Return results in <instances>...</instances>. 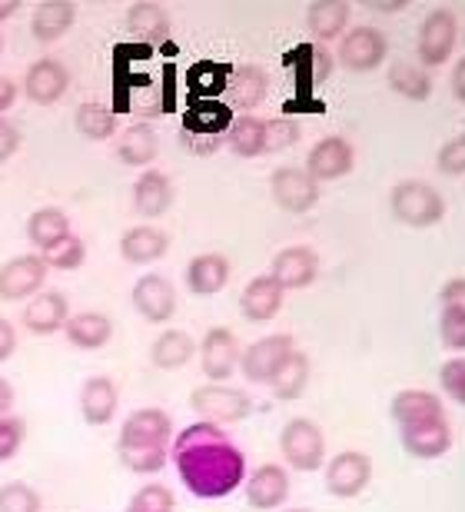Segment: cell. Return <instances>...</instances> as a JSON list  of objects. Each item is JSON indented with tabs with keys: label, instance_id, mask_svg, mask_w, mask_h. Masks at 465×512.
<instances>
[{
	"label": "cell",
	"instance_id": "obj_1",
	"mask_svg": "<svg viewBox=\"0 0 465 512\" xmlns=\"http://www.w3.org/2000/svg\"><path fill=\"white\" fill-rule=\"evenodd\" d=\"M180 483L200 499H226L246 483L243 449L213 423H193L173 443Z\"/></svg>",
	"mask_w": 465,
	"mask_h": 512
},
{
	"label": "cell",
	"instance_id": "obj_2",
	"mask_svg": "<svg viewBox=\"0 0 465 512\" xmlns=\"http://www.w3.org/2000/svg\"><path fill=\"white\" fill-rule=\"evenodd\" d=\"M389 207H392V217L399 223L416 227V230L436 227V223L446 217V200H442V193L422 180L396 183L389 193Z\"/></svg>",
	"mask_w": 465,
	"mask_h": 512
},
{
	"label": "cell",
	"instance_id": "obj_3",
	"mask_svg": "<svg viewBox=\"0 0 465 512\" xmlns=\"http://www.w3.org/2000/svg\"><path fill=\"white\" fill-rule=\"evenodd\" d=\"M279 453L296 473H316L326 463V436L313 419H289L279 433Z\"/></svg>",
	"mask_w": 465,
	"mask_h": 512
},
{
	"label": "cell",
	"instance_id": "obj_4",
	"mask_svg": "<svg viewBox=\"0 0 465 512\" xmlns=\"http://www.w3.org/2000/svg\"><path fill=\"white\" fill-rule=\"evenodd\" d=\"M190 409L203 423H240L253 413V399L240 393L233 386H223V383H206V386H196L190 393Z\"/></svg>",
	"mask_w": 465,
	"mask_h": 512
},
{
	"label": "cell",
	"instance_id": "obj_5",
	"mask_svg": "<svg viewBox=\"0 0 465 512\" xmlns=\"http://www.w3.org/2000/svg\"><path fill=\"white\" fill-rule=\"evenodd\" d=\"M173 436V419L167 409L147 406V409H133L123 419L117 449H170Z\"/></svg>",
	"mask_w": 465,
	"mask_h": 512
},
{
	"label": "cell",
	"instance_id": "obj_6",
	"mask_svg": "<svg viewBox=\"0 0 465 512\" xmlns=\"http://www.w3.org/2000/svg\"><path fill=\"white\" fill-rule=\"evenodd\" d=\"M293 336L289 333H273V336H263L256 340L250 350L240 353V373L246 383H256V386H270V380L276 376V370L289 360L293 353Z\"/></svg>",
	"mask_w": 465,
	"mask_h": 512
},
{
	"label": "cell",
	"instance_id": "obj_7",
	"mask_svg": "<svg viewBox=\"0 0 465 512\" xmlns=\"http://www.w3.org/2000/svg\"><path fill=\"white\" fill-rule=\"evenodd\" d=\"M196 356H200V370L206 380L226 383L240 370V340H236V333L226 330V326H213L200 340V346H196Z\"/></svg>",
	"mask_w": 465,
	"mask_h": 512
},
{
	"label": "cell",
	"instance_id": "obj_8",
	"mask_svg": "<svg viewBox=\"0 0 465 512\" xmlns=\"http://www.w3.org/2000/svg\"><path fill=\"white\" fill-rule=\"evenodd\" d=\"M326 493L336 499H356L372 483V459L359 449H343L326 463Z\"/></svg>",
	"mask_w": 465,
	"mask_h": 512
},
{
	"label": "cell",
	"instance_id": "obj_9",
	"mask_svg": "<svg viewBox=\"0 0 465 512\" xmlns=\"http://www.w3.org/2000/svg\"><path fill=\"white\" fill-rule=\"evenodd\" d=\"M44 280H47V263L40 253H24V256H14L0 266V300L7 303H20V300H30L44 290Z\"/></svg>",
	"mask_w": 465,
	"mask_h": 512
},
{
	"label": "cell",
	"instance_id": "obj_10",
	"mask_svg": "<svg viewBox=\"0 0 465 512\" xmlns=\"http://www.w3.org/2000/svg\"><path fill=\"white\" fill-rule=\"evenodd\" d=\"M456 37H459V24L449 10H432V14L422 20L419 27V60L422 70L429 67H442L456 50Z\"/></svg>",
	"mask_w": 465,
	"mask_h": 512
},
{
	"label": "cell",
	"instance_id": "obj_11",
	"mask_svg": "<svg viewBox=\"0 0 465 512\" xmlns=\"http://www.w3.org/2000/svg\"><path fill=\"white\" fill-rule=\"evenodd\" d=\"M389 54V40L379 27H353L339 44V64L353 74H369L376 70Z\"/></svg>",
	"mask_w": 465,
	"mask_h": 512
},
{
	"label": "cell",
	"instance_id": "obj_12",
	"mask_svg": "<svg viewBox=\"0 0 465 512\" xmlns=\"http://www.w3.org/2000/svg\"><path fill=\"white\" fill-rule=\"evenodd\" d=\"M273 203L286 213H309L319 203V183L299 167H279L270 177Z\"/></svg>",
	"mask_w": 465,
	"mask_h": 512
},
{
	"label": "cell",
	"instance_id": "obj_13",
	"mask_svg": "<svg viewBox=\"0 0 465 512\" xmlns=\"http://www.w3.org/2000/svg\"><path fill=\"white\" fill-rule=\"evenodd\" d=\"M353 167H356V150L346 137L319 140L306 157V173L316 183H329V180L346 177V173H353Z\"/></svg>",
	"mask_w": 465,
	"mask_h": 512
},
{
	"label": "cell",
	"instance_id": "obj_14",
	"mask_svg": "<svg viewBox=\"0 0 465 512\" xmlns=\"http://www.w3.org/2000/svg\"><path fill=\"white\" fill-rule=\"evenodd\" d=\"M67 90H70V70L60 64V60L40 57V60H34V64L27 67L24 94L30 97V104L50 107V104H57Z\"/></svg>",
	"mask_w": 465,
	"mask_h": 512
},
{
	"label": "cell",
	"instance_id": "obj_15",
	"mask_svg": "<svg viewBox=\"0 0 465 512\" xmlns=\"http://www.w3.org/2000/svg\"><path fill=\"white\" fill-rule=\"evenodd\" d=\"M133 306L147 323H167L177 313V290H173L167 276L147 273L133 286Z\"/></svg>",
	"mask_w": 465,
	"mask_h": 512
},
{
	"label": "cell",
	"instance_id": "obj_16",
	"mask_svg": "<svg viewBox=\"0 0 465 512\" xmlns=\"http://www.w3.org/2000/svg\"><path fill=\"white\" fill-rule=\"evenodd\" d=\"M270 276L279 283V290H306L319 276V256L309 247H286L273 256Z\"/></svg>",
	"mask_w": 465,
	"mask_h": 512
},
{
	"label": "cell",
	"instance_id": "obj_17",
	"mask_svg": "<svg viewBox=\"0 0 465 512\" xmlns=\"http://www.w3.org/2000/svg\"><path fill=\"white\" fill-rule=\"evenodd\" d=\"M399 439H402V449L416 459H442L452 449V426H449V416L442 419H429V423H419V426H409V429H399Z\"/></svg>",
	"mask_w": 465,
	"mask_h": 512
},
{
	"label": "cell",
	"instance_id": "obj_18",
	"mask_svg": "<svg viewBox=\"0 0 465 512\" xmlns=\"http://www.w3.org/2000/svg\"><path fill=\"white\" fill-rule=\"evenodd\" d=\"M289 499V473L279 463H263L246 479V503L260 512H273Z\"/></svg>",
	"mask_w": 465,
	"mask_h": 512
},
{
	"label": "cell",
	"instance_id": "obj_19",
	"mask_svg": "<svg viewBox=\"0 0 465 512\" xmlns=\"http://www.w3.org/2000/svg\"><path fill=\"white\" fill-rule=\"evenodd\" d=\"M67 320H70V303L60 290H40L37 296H30L24 310V326L34 336H50L64 330Z\"/></svg>",
	"mask_w": 465,
	"mask_h": 512
},
{
	"label": "cell",
	"instance_id": "obj_20",
	"mask_svg": "<svg viewBox=\"0 0 465 512\" xmlns=\"http://www.w3.org/2000/svg\"><path fill=\"white\" fill-rule=\"evenodd\" d=\"M389 416L399 429H409V426L429 423V419H442L446 416V406H442V399L432 396L429 389H402V393L392 396Z\"/></svg>",
	"mask_w": 465,
	"mask_h": 512
},
{
	"label": "cell",
	"instance_id": "obj_21",
	"mask_svg": "<svg viewBox=\"0 0 465 512\" xmlns=\"http://www.w3.org/2000/svg\"><path fill=\"white\" fill-rule=\"evenodd\" d=\"M127 34L137 44L147 47H163L170 40V17L157 0H137L127 10Z\"/></svg>",
	"mask_w": 465,
	"mask_h": 512
},
{
	"label": "cell",
	"instance_id": "obj_22",
	"mask_svg": "<svg viewBox=\"0 0 465 512\" xmlns=\"http://www.w3.org/2000/svg\"><path fill=\"white\" fill-rule=\"evenodd\" d=\"M283 290H279V283L273 280L270 273L263 276H253L250 283H246V290L240 296V310L250 323H266L273 320L279 313V306H283Z\"/></svg>",
	"mask_w": 465,
	"mask_h": 512
},
{
	"label": "cell",
	"instance_id": "obj_23",
	"mask_svg": "<svg viewBox=\"0 0 465 512\" xmlns=\"http://www.w3.org/2000/svg\"><path fill=\"white\" fill-rule=\"evenodd\" d=\"M170 203H173V183L167 173L143 170L140 180L133 183V207H137L140 217L157 220L170 210Z\"/></svg>",
	"mask_w": 465,
	"mask_h": 512
},
{
	"label": "cell",
	"instance_id": "obj_24",
	"mask_svg": "<svg viewBox=\"0 0 465 512\" xmlns=\"http://www.w3.org/2000/svg\"><path fill=\"white\" fill-rule=\"evenodd\" d=\"M117 406L120 393L107 376H90L84 389H80V416L87 419V426H107L113 413H117Z\"/></svg>",
	"mask_w": 465,
	"mask_h": 512
},
{
	"label": "cell",
	"instance_id": "obj_25",
	"mask_svg": "<svg viewBox=\"0 0 465 512\" xmlns=\"http://www.w3.org/2000/svg\"><path fill=\"white\" fill-rule=\"evenodd\" d=\"M226 100L230 104L226 107H240V110H253L260 107L266 100V90H270V80H266V74L260 67H233L226 70Z\"/></svg>",
	"mask_w": 465,
	"mask_h": 512
},
{
	"label": "cell",
	"instance_id": "obj_26",
	"mask_svg": "<svg viewBox=\"0 0 465 512\" xmlns=\"http://www.w3.org/2000/svg\"><path fill=\"white\" fill-rule=\"evenodd\" d=\"M77 20V7L70 4V0H44V4H37L34 10V20H30V34L40 44H54L67 34L70 27H74Z\"/></svg>",
	"mask_w": 465,
	"mask_h": 512
},
{
	"label": "cell",
	"instance_id": "obj_27",
	"mask_svg": "<svg viewBox=\"0 0 465 512\" xmlns=\"http://www.w3.org/2000/svg\"><path fill=\"white\" fill-rule=\"evenodd\" d=\"M226 283H230V260L220 253L193 256L190 266H186V286H190V293L196 296L220 293Z\"/></svg>",
	"mask_w": 465,
	"mask_h": 512
},
{
	"label": "cell",
	"instance_id": "obj_28",
	"mask_svg": "<svg viewBox=\"0 0 465 512\" xmlns=\"http://www.w3.org/2000/svg\"><path fill=\"white\" fill-rule=\"evenodd\" d=\"M170 250V237L157 227H130L120 237V256L127 263H157Z\"/></svg>",
	"mask_w": 465,
	"mask_h": 512
},
{
	"label": "cell",
	"instance_id": "obj_29",
	"mask_svg": "<svg viewBox=\"0 0 465 512\" xmlns=\"http://www.w3.org/2000/svg\"><path fill=\"white\" fill-rule=\"evenodd\" d=\"M64 333L70 346H77V350H100V346H107V340L113 336V323L110 316L103 313H70V320L64 323Z\"/></svg>",
	"mask_w": 465,
	"mask_h": 512
},
{
	"label": "cell",
	"instance_id": "obj_30",
	"mask_svg": "<svg viewBox=\"0 0 465 512\" xmlns=\"http://www.w3.org/2000/svg\"><path fill=\"white\" fill-rule=\"evenodd\" d=\"M193 353H196V340L186 330H167V333H160L157 340H153L150 346V360L157 370H183L186 363L193 360Z\"/></svg>",
	"mask_w": 465,
	"mask_h": 512
},
{
	"label": "cell",
	"instance_id": "obj_31",
	"mask_svg": "<svg viewBox=\"0 0 465 512\" xmlns=\"http://www.w3.org/2000/svg\"><path fill=\"white\" fill-rule=\"evenodd\" d=\"M160 153V140L147 124H133L117 137V160L127 167H150Z\"/></svg>",
	"mask_w": 465,
	"mask_h": 512
},
{
	"label": "cell",
	"instance_id": "obj_32",
	"mask_svg": "<svg viewBox=\"0 0 465 512\" xmlns=\"http://www.w3.org/2000/svg\"><path fill=\"white\" fill-rule=\"evenodd\" d=\"M67 233H70V217L57 207L34 210V217L27 220V240L40 250V256L47 250H54Z\"/></svg>",
	"mask_w": 465,
	"mask_h": 512
},
{
	"label": "cell",
	"instance_id": "obj_33",
	"mask_svg": "<svg viewBox=\"0 0 465 512\" xmlns=\"http://www.w3.org/2000/svg\"><path fill=\"white\" fill-rule=\"evenodd\" d=\"M226 143L236 157H260L266 153V120L253 117V114H243V117H233L230 127H226Z\"/></svg>",
	"mask_w": 465,
	"mask_h": 512
},
{
	"label": "cell",
	"instance_id": "obj_34",
	"mask_svg": "<svg viewBox=\"0 0 465 512\" xmlns=\"http://www.w3.org/2000/svg\"><path fill=\"white\" fill-rule=\"evenodd\" d=\"M349 24V4L346 0H316L306 10V27L316 40H333L346 30Z\"/></svg>",
	"mask_w": 465,
	"mask_h": 512
},
{
	"label": "cell",
	"instance_id": "obj_35",
	"mask_svg": "<svg viewBox=\"0 0 465 512\" xmlns=\"http://www.w3.org/2000/svg\"><path fill=\"white\" fill-rule=\"evenodd\" d=\"M389 87L396 90L399 97L422 104V100H429L432 94V77H429V70H422L419 64L396 60V64L389 67Z\"/></svg>",
	"mask_w": 465,
	"mask_h": 512
},
{
	"label": "cell",
	"instance_id": "obj_36",
	"mask_svg": "<svg viewBox=\"0 0 465 512\" xmlns=\"http://www.w3.org/2000/svg\"><path fill=\"white\" fill-rule=\"evenodd\" d=\"M306 383H309V356L299 353V350L289 353V360L279 366L276 376L270 380L276 399H296V396H303Z\"/></svg>",
	"mask_w": 465,
	"mask_h": 512
},
{
	"label": "cell",
	"instance_id": "obj_37",
	"mask_svg": "<svg viewBox=\"0 0 465 512\" xmlns=\"http://www.w3.org/2000/svg\"><path fill=\"white\" fill-rule=\"evenodd\" d=\"M230 107L220 104V100H200V104L190 107L186 114V133H206V137H220V133L230 127Z\"/></svg>",
	"mask_w": 465,
	"mask_h": 512
},
{
	"label": "cell",
	"instance_id": "obj_38",
	"mask_svg": "<svg viewBox=\"0 0 465 512\" xmlns=\"http://www.w3.org/2000/svg\"><path fill=\"white\" fill-rule=\"evenodd\" d=\"M74 124H77V130L84 133L87 140H110L113 133L120 130L117 114H113L110 107L97 104V100H90V104H80L77 107Z\"/></svg>",
	"mask_w": 465,
	"mask_h": 512
},
{
	"label": "cell",
	"instance_id": "obj_39",
	"mask_svg": "<svg viewBox=\"0 0 465 512\" xmlns=\"http://www.w3.org/2000/svg\"><path fill=\"white\" fill-rule=\"evenodd\" d=\"M84 256H87L84 240H80L77 233H67L54 250L44 253V263H47V270L54 266V270H60V273H74L84 266Z\"/></svg>",
	"mask_w": 465,
	"mask_h": 512
},
{
	"label": "cell",
	"instance_id": "obj_40",
	"mask_svg": "<svg viewBox=\"0 0 465 512\" xmlns=\"http://www.w3.org/2000/svg\"><path fill=\"white\" fill-rule=\"evenodd\" d=\"M40 509H44V499H40L34 486L20 483V479L0 486V512H40Z\"/></svg>",
	"mask_w": 465,
	"mask_h": 512
},
{
	"label": "cell",
	"instance_id": "obj_41",
	"mask_svg": "<svg viewBox=\"0 0 465 512\" xmlns=\"http://www.w3.org/2000/svg\"><path fill=\"white\" fill-rule=\"evenodd\" d=\"M177 509V499L163 483H147L133 493L127 512H173Z\"/></svg>",
	"mask_w": 465,
	"mask_h": 512
},
{
	"label": "cell",
	"instance_id": "obj_42",
	"mask_svg": "<svg viewBox=\"0 0 465 512\" xmlns=\"http://www.w3.org/2000/svg\"><path fill=\"white\" fill-rule=\"evenodd\" d=\"M439 336H442V346H446V350L462 356V350H465V303H459V306H442Z\"/></svg>",
	"mask_w": 465,
	"mask_h": 512
},
{
	"label": "cell",
	"instance_id": "obj_43",
	"mask_svg": "<svg viewBox=\"0 0 465 512\" xmlns=\"http://www.w3.org/2000/svg\"><path fill=\"white\" fill-rule=\"evenodd\" d=\"M296 60L303 64L306 70V80L309 84H326L329 77H333V57H329V50L323 47H313V44H306V47H299L296 50Z\"/></svg>",
	"mask_w": 465,
	"mask_h": 512
},
{
	"label": "cell",
	"instance_id": "obj_44",
	"mask_svg": "<svg viewBox=\"0 0 465 512\" xmlns=\"http://www.w3.org/2000/svg\"><path fill=\"white\" fill-rule=\"evenodd\" d=\"M117 456L130 473L140 476H153L167 466V449H117Z\"/></svg>",
	"mask_w": 465,
	"mask_h": 512
},
{
	"label": "cell",
	"instance_id": "obj_45",
	"mask_svg": "<svg viewBox=\"0 0 465 512\" xmlns=\"http://www.w3.org/2000/svg\"><path fill=\"white\" fill-rule=\"evenodd\" d=\"M27 439V423L20 416H0V463H10Z\"/></svg>",
	"mask_w": 465,
	"mask_h": 512
},
{
	"label": "cell",
	"instance_id": "obj_46",
	"mask_svg": "<svg viewBox=\"0 0 465 512\" xmlns=\"http://www.w3.org/2000/svg\"><path fill=\"white\" fill-rule=\"evenodd\" d=\"M439 383L442 389H446V396L452 399V403H465V360L462 356H452V360L442 363L439 370Z\"/></svg>",
	"mask_w": 465,
	"mask_h": 512
},
{
	"label": "cell",
	"instance_id": "obj_47",
	"mask_svg": "<svg viewBox=\"0 0 465 512\" xmlns=\"http://www.w3.org/2000/svg\"><path fill=\"white\" fill-rule=\"evenodd\" d=\"M226 70H220L216 64H200L190 70V90L193 94H203V97H213L220 94V90L226 87Z\"/></svg>",
	"mask_w": 465,
	"mask_h": 512
},
{
	"label": "cell",
	"instance_id": "obj_48",
	"mask_svg": "<svg viewBox=\"0 0 465 512\" xmlns=\"http://www.w3.org/2000/svg\"><path fill=\"white\" fill-rule=\"evenodd\" d=\"M299 140V124L286 117L266 120V150H286Z\"/></svg>",
	"mask_w": 465,
	"mask_h": 512
},
{
	"label": "cell",
	"instance_id": "obj_49",
	"mask_svg": "<svg viewBox=\"0 0 465 512\" xmlns=\"http://www.w3.org/2000/svg\"><path fill=\"white\" fill-rule=\"evenodd\" d=\"M439 170L449 173V177H462L465 173V137H452L446 147L439 150Z\"/></svg>",
	"mask_w": 465,
	"mask_h": 512
},
{
	"label": "cell",
	"instance_id": "obj_50",
	"mask_svg": "<svg viewBox=\"0 0 465 512\" xmlns=\"http://www.w3.org/2000/svg\"><path fill=\"white\" fill-rule=\"evenodd\" d=\"M17 147H20V130L0 117V167H4L10 157H14Z\"/></svg>",
	"mask_w": 465,
	"mask_h": 512
},
{
	"label": "cell",
	"instance_id": "obj_51",
	"mask_svg": "<svg viewBox=\"0 0 465 512\" xmlns=\"http://www.w3.org/2000/svg\"><path fill=\"white\" fill-rule=\"evenodd\" d=\"M183 143L196 153V157H210V153L220 150L223 140L220 137H206V133H186L183 130Z\"/></svg>",
	"mask_w": 465,
	"mask_h": 512
},
{
	"label": "cell",
	"instance_id": "obj_52",
	"mask_svg": "<svg viewBox=\"0 0 465 512\" xmlns=\"http://www.w3.org/2000/svg\"><path fill=\"white\" fill-rule=\"evenodd\" d=\"M439 303L442 306H459L465 303V276H452V280L439 290Z\"/></svg>",
	"mask_w": 465,
	"mask_h": 512
},
{
	"label": "cell",
	"instance_id": "obj_53",
	"mask_svg": "<svg viewBox=\"0 0 465 512\" xmlns=\"http://www.w3.org/2000/svg\"><path fill=\"white\" fill-rule=\"evenodd\" d=\"M14 353H17V330L14 323L0 316V363H7Z\"/></svg>",
	"mask_w": 465,
	"mask_h": 512
},
{
	"label": "cell",
	"instance_id": "obj_54",
	"mask_svg": "<svg viewBox=\"0 0 465 512\" xmlns=\"http://www.w3.org/2000/svg\"><path fill=\"white\" fill-rule=\"evenodd\" d=\"M14 100H17V84L10 77H0V117L14 107Z\"/></svg>",
	"mask_w": 465,
	"mask_h": 512
},
{
	"label": "cell",
	"instance_id": "obj_55",
	"mask_svg": "<svg viewBox=\"0 0 465 512\" xmlns=\"http://www.w3.org/2000/svg\"><path fill=\"white\" fill-rule=\"evenodd\" d=\"M406 7V0H366V10H372V14H396V10Z\"/></svg>",
	"mask_w": 465,
	"mask_h": 512
},
{
	"label": "cell",
	"instance_id": "obj_56",
	"mask_svg": "<svg viewBox=\"0 0 465 512\" xmlns=\"http://www.w3.org/2000/svg\"><path fill=\"white\" fill-rule=\"evenodd\" d=\"M452 94L459 97V104H465V60L459 57V64L452 67Z\"/></svg>",
	"mask_w": 465,
	"mask_h": 512
},
{
	"label": "cell",
	"instance_id": "obj_57",
	"mask_svg": "<svg viewBox=\"0 0 465 512\" xmlns=\"http://www.w3.org/2000/svg\"><path fill=\"white\" fill-rule=\"evenodd\" d=\"M14 386H10L4 376H0V416H10V409H14Z\"/></svg>",
	"mask_w": 465,
	"mask_h": 512
},
{
	"label": "cell",
	"instance_id": "obj_58",
	"mask_svg": "<svg viewBox=\"0 0 465 512\" xmlns=\"http://www.w3.org/2000/svg\"><path fill=\"white\" fill-rule=\"evenodd\" d=\"M17 10H20V0H0V20L14 17Z\"/></svg>",
	"mask_w": 465,
	"mask_h": 512
},
{
	"label": "cell",
	"instance_id": "obj_59",
	"mask_svg": "<svg viewBox=\"0 0 465 512\" xmlns=\"http://www.w3.org/2000/svg\"><path fill=\"white\" fill-rule=\"evenodd\" d=\"M286 512H313V509H303V506H299V509H286Z\"/></svg>",
	"mask_w": 465,
	"mask_h": 512
},
{
	"label": "cell",
	"instance_id": "obj_60",
	"mask_svg": "<svg viewBox=\"0 0 465 512\" xmlns=\"http://www.w3.org/2000/svg\"><path fill=\"white\" fill-rule=\"evenodd\" d=\"M0 50H4V40H0Z\"/></svg>",
	"mask_w": 465,
	"mask_h": 512
},
{
	"label": "cell",
	"instance_id": "obj_61",
	"mask_svg": "<svg viewBox=\"0 0 465 512\" xmlns=\"http://www.w3.org/2000/svg\"><path fill=\"white\" fill-rule=\"evenodd\" d=\"M123 512H127V509H123Z\"/></svg>",
	"mask_w": 465,
	"mask_h": 512
}]
</instances>
